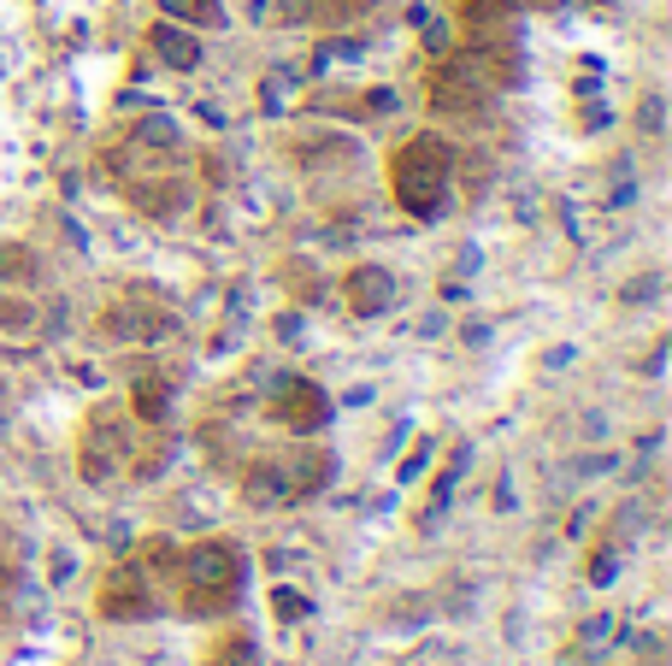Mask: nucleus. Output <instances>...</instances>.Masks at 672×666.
<instances>
[{"mask_svg": "<svg viewBox=\"0 0 672 666\" xmlns=\"http://www.w3.org/2000/svg\"><path fill=\"white\" fill-rule=\"evenodd\" d=\"M390 178H395V201H402L413 218H430L442 207V190H448V148L437 136H413V142L395 153Z\"/></svg>", "mask_w": 672, "mask_h": 666, "instance_id": "nucleus-1", "label": "nucleus"}, {"mask_svg": "<svg viewBox=\"0 0 672 666\" xmlns=\"http://www.w3.org/2000/svg\"><path fill=\"white\" fill-rule=\"evenodd\" d=\"M183 584H189V608L195 613H224L243 590V555L231 543H201L183 555Z\"/></svg>", "mask_w": 672, "mask_h": 666, "instance_id": "nucleus-2", "label": "nucleus"}, {"mask_svg": "<svg viewBox=\"0 0 672 666\" xmlns=\"http://www.w3.org/2000/svg\"><path fill=\"white\" fill-rule=\"evenodd\" d=\"M324 484V454H266L254 460V472L243 477V502L248 507H284L296 495Z\"/></svg>", "mask_w": 672, "mask_h": 666, "instance_id": "nucleus-3", "label": "nucleus"}, {"mask_svg": "<svg viewBox=\"0 0 672 666\" xmlns=\"http://www.w3.org/2000/svg\"><path fill=\"white\" fill-rule=\"evenodd\" d=\"M490 100V72H484V60H472V54H460V60H448L437 83H430V107L437 112H478Z\"/></svg>", "mask_w": 672, "mask_h": 666, "instance_id": "nucleus-4", "label": "nucleus"}, {"mask_svg": "<svg viewBox=\"0 0 672 666\" xmlns=\"http://www.w3.org/2000/svg\"><path fill=\"white\" fill-rule=\"evenodd\" d=\"M271 413H278V425H289V431H319V425L331 419V396L307 378H284L278 396H271Z\"/></svg>", "mask_w": 672, "mask_h": 666, "instance_id": "nucleus-5", "label": "nucleus"}, {"mask_svg": "<svg viewBox=\"0 0 672 666\" xmlns=\"http://www.w3.org/2000/svg\"><path fill=\"white\" fill-rule=\"evenodd\" d=\"M118 460H130L125 425L95 419L89 425V442H83V477H89V484H107V477H118Z\"/></svg>", "mask_w": 672, "mask_h": 666, "instance_id": "nucleus-6", "label": "nucleus"}, {"mask_svg": "<svg viewBox=\"0 0 672 666\" xmlns=\"http://www.w3.org/2000/svg\"><path fill=\"white\" fill-rule=\"evenodd\" d=\"M342 301H349L354 319H377V313H390V301H395V278L384 266H354L349 283H342Z\"/></svg>", "mask_w": 672, "mask_h": 666, "instance_id": "nucleus-7", "label": "nucleus"}, {"mask_svg": "<svg viewBox=\"0 0 672 666\" xmlns=\"http://www.w3.org/2000/svg\"><path fill=\"white\" fill-rule=\"evenodd\" d=\"M148 47L160 54V65H171V72H195V65H201V36H189L178 19L153 24L148 30Z\"/></svg>", "mask_w": 672, "mask_h": 666, "instance_id": "nucleus-8", "label": "nucleus"}, {"mask_svg": "<svg viewBox=\"0 0 672 666\" xmlns=\"http://www.w3.org/2000/svg\"><path fill=\"white\" fill-rule=\"evenodd\" d=\"M100 613H107V620H142L148 613V590L130 567H118L107 584H100Z\"/></svg>", "mask_w": 672, "mask_h": 666, "instance_id": "nucleus-9", "label": "nucleus"}, {"mask_svg": "<svg viewBox=\"0 0 672 666\" xmlns=\"http://www.w3.org/2000/svg\"><path fill=\"white\" fill-rule=\"evenodd\" d=\"M160 12H166V19H183V24H206V30L224 24L218 0H160Z\"/></svg>", "mask_w": 672, "mask_h": 666, "instance_id": "nucleus-10", "label": "nucleus"}, {"mask_svg": "<svg viewBox=\"0 0 672 666\" xmlns=\"http://www.w3.org/2000/svg\"><path fill=\"white\" fill-rule=\"evenodd\" d=\"M36 278V254L30 248H0V283H30Z\"/></svg>", "mask_w": 672, "mask_h": 666, "instance_id": "nucleus-11", "label": "nucleus"}, {"mask_svg": "<svg viewBox=\"0 0 672 666\" xmlns=\"http://www.w3.org/2000/svg\"><path fill=\"white\" fill-rule=\"evenodd\" d=\"M166 407H171V384H153V378L136 384V413L142 419H166Z\"/></svg>", "mask_w": 672, "mask_h": 666, "instance_id": "nucleus-12", "label": "nucleus"}, {"mask_svg": "<svg viewBox=\"0 0 672 666\" xmlns=\"http://www.w3.org/2000/svg\"><path fill=\"white\" fill-rule=\"evenodd\" d=\"M213 666H260V648H254V637H231V643L218 648Z\"/></svg>", "mask_w": 672, "mask_h": 666, "instance_id": "nucleus-13", "label": "nucleus"}, {"mask_svg": "<svg viewBox=\"0 0 672 666\" xmlns=\"http://www.w3.org/2000/svg\"><path fill=\"white\" fill-rule=\"evenodd\" d=\"M30 324H36L30 301H0V331H30Z\"/></svg>", "mask_w": 672, "mask_h": 666, "instance_id": "nucleus-14", "label": "nucleus"}, {"mask_svg": "<svg viewBox=\"0 0 672 666\" xmlns=\"http://www.w3.org/2000/svg\"><path fill=\"white\" fill-rule=\"evenodd\" d=\"M271 602H278V620H301V613H307V595L301 590H278Z\"/></svg>", "mask_w": 672, "mask_h": 666, "instance_id": "nucleus-15", "label": "nucleus"}, {"mask_svg": "<svg viewBox=\"0 0 672 666\" xmlns=\"http://www.w3.org/2000/svg\"><path fill=\"white\" fill-rule=\"evenodd\" d=\"M608 631H614V620H608V613H596V620H584V625H578V643H590V648H596L601 637H608Z\"/></svg>", "mask_w": 672, "mask_h": 666, "instance_id": "nucleus-16", "label": "nucleus"}, {"mask_svg": "<svg viewBox=\"0 0 672 666\" xmlns=\"http://www.w3.org/2000/svg\"><path fill=\"white\" fill-rule=\"evenodd\" d=\"M643 130H661V100H643Z\"/></svg>", "mask_w": 672, "mask_h": 666, "instance_id": "nucleus-17", "label": "nucleus"}]
</instances>
